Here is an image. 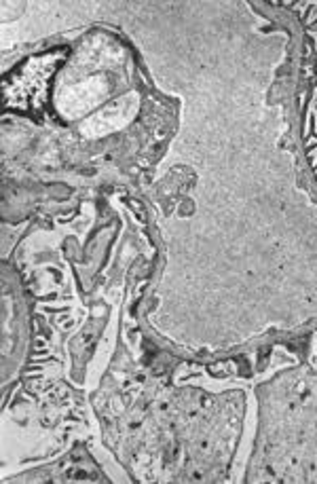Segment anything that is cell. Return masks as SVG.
Wrapping results in <instances>:
<instances>
[{"label": "cell", "mask_w": 317, "mask_h": 484, "mask_svg": "<svg viewBox=\"0 0 317 484\" xmlns=\"http://www.w3.org/2000/svg\"><path fill=\"white\" fill-rule=\"evenodd\" d=\"M66 57V49H55L49 53L28 59L19 70L11 72L3 85L5 104L19 110H41L49 93V83L60 62Z\"/></svg>", "instance_id": "cell-1"}]
</instances>
